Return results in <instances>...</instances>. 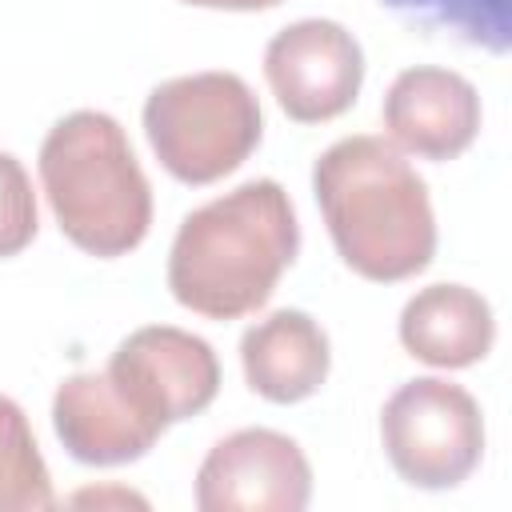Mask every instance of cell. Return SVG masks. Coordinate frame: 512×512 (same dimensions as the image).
Wrapping results in <instances>:
<instances>
[{"label":"cell","instance_id":"6da1fadb","mask_svg":"<svg viewBox=\"0 0 512 512\" xmlns=\"http://www.w3.org/2000/svg\"><path fill=\"white\" fill-rule=\"evenodd\" d=\"M312 192L340 260L376 284L428 268L436 216L428 184L384 136H344L312 164Z\"/></svg>","mask_w":512,"mask_h":512},{"label":"cell","instance_id":"7a4b0ae2","mask_svg":"<svg viewBox=\"0 0 512 512\" xmlns=\"http://www.w3.org/2000/svg\"><path fill=\"white\" fill-rule=\"evenodd\" d=\"M296 248L300 224L288 192L276 180H248L180 220L168 288L196 316L236 320L272 296Z\"/></svg>","mask_w":512,"mask_h":512},{"label":"cell","instance_id":"3957f363","mask_svg":"<svg viewBox=\"0 0 512 512\" xmlns=\"http://www.w3.org/2000/svg\"><path fill=\"white\" fill-rule=\"evenodd\" d=\"M40 184L60 232L88 256L132 252L152 224V188L108 112H68L40 144Z\"/></svg>","mask_w":512,"mask_h":512},{"label":"cell","instance_id":"277c9868","mask_svg":"<svg viewBox=\"0 0 512 512\" xmlns=\"http://www.w3.org/2000/svg\"><path fill=\"white\" fill-rule=\"evenodd\" d=\"M256 92L236 72H192L156 84L144 100V136L180 184H216L260 144Z\"/></svg>","mask_w":512,"mask_h":512},{"label":"cell","instance_id":"5b68a950","mask_svg":"<svg viewBox=\"0 0 512 512\" xmlns=\"http://www.w3.org/2000/svg\"><path fill=\"white\" fill-rule=\"evenodd\" d=\"M380 440L412 488H456L484 456V416L468 388L420 376L400 384L380 412Z\"/></svg>","mask_w":512,"mask_h":512},{"label":"cell","instance_id":"8992f818","mask_svg":"<svg viewBox=\"0 0 512 512\" xmlns=\"http://www.w3.org/2000/svg\"><path fill=\"white\" fill-rule=\"evenodd\" d=\"M104 372L116 392L160 432L204 412L220 392V360L212 344L172 324H148L124 336Z\"/></svg>","mask_w":512,"mask_h":512},{"label":"cell","instance_id":"52a82bcc","mask_svg":"<svg viewBox=\"0 0 512 512\" xmlns=\"http://www.w3.org/2000/svg\"><path fill=\"white\" fill-rule=\"evenodd\" d=\"M264 80L300 124H324L352 108L364 84V52L336 20H296L264 48Z\"/></svg>","mask_w":512,"mask_h":512},{"label":"cell","instance_id":"ba28073f","mask_svg":"<svg viewBox=\"0 0 512 512\" xmlns=\"http://www.w3.org/2000/svg\"><path fill=\"white\" fill-rule=\"evenodd\" d=\"M308 500V456L272 428H240L216 440L196 472L200 512H304Z\"/></svg>","mask_w":512,"mask_h":512},{"label":"cell","instance_id":"9c48e42d","mask_svg":"<svg viewBox=\"0 0 512 512\" xmlns=\"http://www.w3.org/2000/svg\"><path fill=\"white\" fill-rule=\"evenodd\" d=\"M384 128L420 160H452L480 132V96L452 68H404L384 96Z\"/></svg>","mask_w":512,"mask_h":512},{"label":"cell","instance_id":"30bf717a","mask_svg":"<svg viewBox=\"0 0 512 512\" xmlns=\"http://www.w3.org/2000/svg\"><path fill=\"white\" fill-rule=\"evenodd\" d=\"M52 428L68 448V456L96 468L140 460L160 440V428H152L116 392L108 372L68 376L52 396Z\"/></svg>","mask_w":512,"mask_h":512},{"label":"cell","instance_id":"8fae6325","mask_svg":"<svg viewBox=\"0 0 512 512\" xmlns=\"http://www.w3.org/2000/svg\"><path fill=\"white\" fill-rule=\"evenodd\" d=\"M244 380L272 404H296L328 380V336L300 308H276L240 336Z\"/></svg>","mask_w":512,"mask_h":512},{"label":"cell","instance_id":"7c38bea8","mask_svg":"<svg viewBox=\"0 0 512 512\" xmlns=\"http://www.w3.org/2000/svg\"><path fill=\"white\" fill-rule=\"evenodd\" d=\"M492 304L464 284H428L400 312V344L432 368H468L492 352Z\"/></svg>","mask_w":512,"mask_h":512},{"label":"cell","instance_id":"4fadbf2b","mask_svg":"<svg viewBox=\"0 0 512 512\" xmlns=\"http://www.w3.org/2000/svg\"><path fill=\"white\" fill-rule=\"evenodd\" d=\"M376 4L424 32H444L496 56L512 48V0H376Z\"/></svg>","mask_w":512,"mask_h":512},{"label":"cell","instance_id":"5bb4252c","mask_svg":"<svg viewBox=\"0 0 512 512\" xmlns=\"http://www.w3.org/2000/svg\"><path fill=\"white\" fill-rule=\"evenodd\" d=\"M56 504L48 464L24 408L0 396V512H48Z\"/></svg>","mask_w":512,"mask_h":512},{"label":"cell","instance_id":"9a60e30c","mask_svg":"<svg viewBox=\"0 0 512 512\" xmlns=\"http://www.w3.org/2000/svg\"><path fill=\"white\" fill-rule=\"evenodd\" d=\"M40 228L36 192L24 164L0 148V260L24 252Z\"/></svg>","mask_w":512,"mask_h":512},{"label":"cell","instance_id":"2e32d148","mask_svg":"<svg viewBox=\"0 0 512 512\" xmlns=\"http://www.w3.org/2000/svg\"><path fill=\"white\" fill-rule=\"evenodd\" d=\"M196 8H224V12H256V8H276L280 0H184Z\"/></svg>","mask_w":512,"mask_h":512}]
</instances>
